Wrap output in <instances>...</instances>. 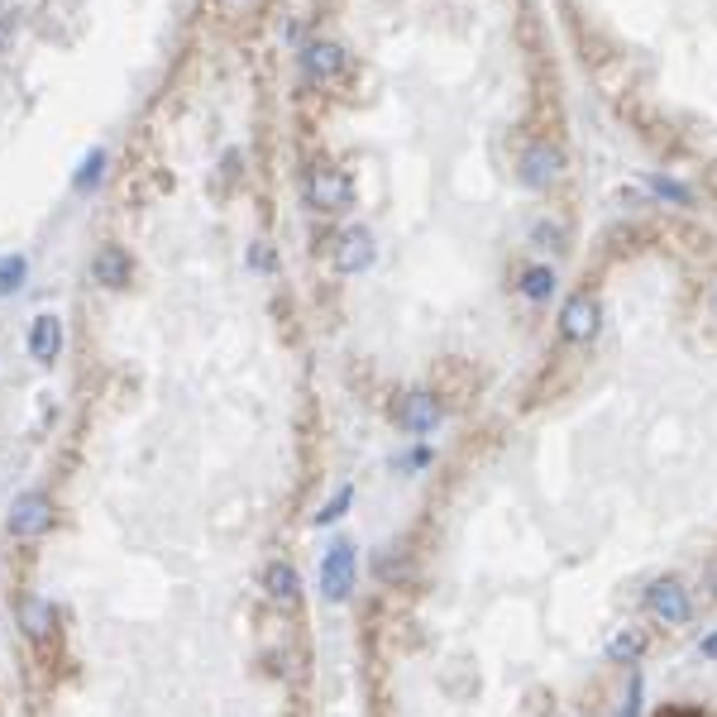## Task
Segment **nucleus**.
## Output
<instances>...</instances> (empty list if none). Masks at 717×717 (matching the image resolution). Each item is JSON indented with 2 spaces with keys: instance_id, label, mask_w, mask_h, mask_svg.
Listing matches in <instances>:
<instances>
[{
  "instance_id": "nucleus-1",
  "label": "nucleus",
  "mask_w": 717,
  "mask_h": 717,
  "mask_svg": "<svg viewBox=\"0 0 717 717\" xmlns=\"http://www.w3.org/2000/svg\"><path fill=\"white\" fill-rule=\"evenodd\" d=\"M354 201V182H349L335 163H311L306 168V206L321 216H340Z\"/></svg>"
},
{
  "instance_id": "nucleus-2",
  "label": "nucleus",
  "mask_w": 717,
  "mask_h": 717,
  "mask_svg": "<svg viewBox=\"0 0 717 717\" xmlns=\"http://www.w3.org/2000/svg\"><path fill=\"white\" fill-rule=\"evenodd\" d=\"M646 612H651L655 622H665V627H684L694 617V593H689L684 579L665 574V579H655L646 588Z\"/></svg>"
},
{
  "instance_id": "nucleus-3",
  "label": "nucleus",
  "mask_w": 717,
  "mask_h": 717,
  "mask_svg": "<svg viewBox=\"0 0 717 717\" xmlns=\"http://www.w3.org/2000/svg\"><path fill=\"white\" fill-rule=\"evenodd\" d=\"M349 588H354V545L335 541L321 560V593H326V603H345Z\"/></svg>"
},
{
  "instance_id": "nucleus-4",
  "label": "nucleus",
  "mask_w": 717,
  "mask_h": 717,
  "mask_svg": "<svg viewBox=\"0 0 717 717\" xmlns=\"http://www.w3.org/2000/svg\"><path fill=\"white\" fill-rule=\"evenodd\" d=\"M397 426L407 435H431L435 426H440V416H445V407H440V397L435 392H426V388H416V392H407L402 402H397Z\"/></svg>"
},
{
  "instance_id": "nucleus-5",
  "label": "nucleus",
  "mask_w": 717,
  "mask_h": 717,
  "mask_svg": "<svg viewBox=\"0 0 717 717\" xmlns=\"http://www.w3.org/2000/svg\"><path fill=\"white\" fill-rule=\"evenodd\" d=\"M48 526H53V502L44 493H20L15 507H10V536L20 541H39Z\"/></svg>"
},
{
  "instance_id": "nucleus-6",
  "label": "nucleus",
  "mask_w": 717,
  "mask_h": 717,
  "mask_svg": "<svg viewBox=\"0 0 717 717\" xmlns=\"http://www.w3.org/2000/svg\"><path fill=\"white\" fill-rule=\"evenodd\" d=\"M560 168H565V149L550 144V139H536V144L522 153V182L526 187H550V182L560 177Z\"/></svg>"
},
{
  "instance_id": "nucleus-7",
  "label": "nucleus",
  "mask_w": 717,
  "mask_h": 717,
  "mask_svg": "<svg viewBox=\"0 0 717 717\" xmlns=\"http://www.w3.org/2000/svg\"><path fill=\"white\" fill-rule=\"evenodd\" d=\"M598 297H588V292H579V297H569V306L560 311V335H565L569 345H584V340H593L598 335Z\"/></svg>"
},
{
  "instance_id": "nucleus-8",
  "label": "nucleus",
  "mask_w": 717,
  "mask_h": 717,
  "mask_svg": "<svg viewBox=\"0 0 717 717\" xmlns=\"http://www.w3.org/2000/svg\"><path fill=\"white\" fill-rule=\"evenodd\" d=\"M302 72L311 82H330V77H340L345 72V48L330 44V39H311L302 48Z\"/></svg>"
},
{
  "instance_id": "nucleus-9",
  "label": "nucleus",
  "mask_w": 717,
  "mask_h": 717,
  "mask_svg": "<svg viewBox=\"0 0 717 717\" xmlns=\"http://www.w3.org/2000/svg\"><path fill=\"white\" fill-rule=\"evenodd\" d=\"M130 273H134L130 249H120V244H101V249H96L91 278H96L101 287H130Z\"/></svg>"
},
{
  "instance_id": "nucleus-10",
  "label": "nucleus",
  "mask_w": 717,
  "mask_h": 717,
  "mask_svg": "<svg viewBox=\"0 0 717 717\" xmlns=\"http://www.w3.org/2000/svg\"><path fill=\"white\" fill-rule=\"evenodd\" d=\"M373 254H378V249H373V235L359 230V225L335 239V268H340V273H364L373 263Z\"/></svg>"
},
{
  "instance_id": "nucleus-11",
  "label": "nucleus",
  "mask_w": 717,
  "mask_h": 717,
  "mask_svg": "<svg viewBox=\"0 0 717 717\" xmlns=\"http://www.w3.org/2000/svg\"><path fill=\"white\" fill-rule=\"evenodd\" d=\"M29 354H34L39 364H53V359L63 354V321H58L53 311H39V316L29 321Z\"/></svg>"
},
{
  "instance_id": "nucleus-12",
  "label": "nucleus",
  "mask_w": 717,
  "mask_h": 717,
  "mask_svg": "<svg viewBox=\"0 0 717 717\" xmlns=\"http://www.w3.org/2000/svg\"><path fill=\"white\" fill-rule=\"evenodd\" d=\"M646 651H651V631L636 627V622H627V627H617L608 636V660L612 665H636Z\"/></svg>"
},
{
  "instance_id": "nucleus-13",
  "label": "nucleus",
  "mask_w": 717,
  "mask_h": 717,
  "mask_svg": "<svg viewBox=\"0 0 717 717\" xmlns=\"http://www.w3.org/2000/svg\"><path fill=\"white\" fill-rule=\"evenodd\" d=\"M263 588H268V598L278 603V608H297V598H302V579H297V569L292 565H268V574H263Z\"/></svg>"
},
{
  "instance_id": "nucleus-14",
  "label": "nucleus",
  "mask_w": 717,
  "mask_h": 717,
  "mask_svg": "<svg viewBox=\"0 0 717 717\" xmlns=\"http://www.w3.org/2000/svg\"><path fill=\"white\" fill-rule=\"evenodd\" d=\"M522 297L526 302H550L555 297V268L550 263H531V268H522Z\"/></svg>"
},
{
  "instance_id": "nucleus-15",
  "label": "nucleus",
  "mask_w": 717,
  "mask_h": 717,
  "mask_svg": "<svg viewBox=\"0 0 717 717\" xmlns=\"http://www.w3.org/2000/svg\"><path fill=\"white\" fill-rule=\"evenodd\" d=\"M24 278H29V259L24 254H0V297L20 292Z\"/></svg>"
},
{
  "instance_id": "nucleus-16",
  "label": "nucleus",
  "mask_w": 717,
  "mask_h": 717,
  "mask_svg": "<svg viewBox=\"0 0 717 717\" xmlns=\"http://www.w3.org/2000/svg\"><path fill=\"white\" fill-rule=\"evenodd\" d=\"M407 574H412V560H407V550L388 545V550L378 555V579H383V584H402Z\"/></svg>"
},
{
  "instance_id": "nucleus-17",
  "label": "nucleus",
  "mask_w": 717,
  "mask_h": 717,
  "mask_svg": "<svg viewBox=\"0 0 717 717\" xmlns=\"http://www.w3.org/2000/svg\"><path fill=\"white\" fill-rule=\"evenodd\" d=\"M101 168H106V149H91L87 158H82V168H77V177H72V187H77V192H87V187H96V182H101Z\"/></svg>"
},
{
  "instance_id": "nucleus-18",
  "label": "nucleus",
  "mask_w": 717,
  "mask_h": 717,
  "mask_svg": "<svg viewBox=\"0 0 717 717\" xmlns=\"http://www.w3.org/2000/svg\"><path fill=\"white\" fill-rule=\"evenodd\" d=\"M24 627H29V636H34V641H44L48 627H53V608H48V603H39V598H34V603H24Z\"/></svg>"
},
{
  "instance_id": "nucleus-19",
  "label": "nucleus",
  "mask_w": 717,
  "mask_h": 717,
  "mask_svg": "<svg viewBox=\"0 0 717 717\" xmlns=\"http://www.w3.org/2000/svg\"><path fill=\"white\" fill-rule=\"evenodd\" d=\"M349 498H354V488H340V493H335V498H330L326 507L316 512V526H330V522H340V517H345V507H349Z\"/></svg>"
},
{
  "instance_id": "nucleus-20",
  "label": "nucleus",
  "mask_w": 717,
  "mask_h": 717,
  "mask_svg": "<svg viewBox=\"0 0 717 717\" xmlns=\"http://www.w3.org/2000/svg\"><path fill=\"white\" fill-rule=\"evenodd\" d=\"M10 39H15V10H5V5H0V48L10 44Z\"/></svg>"
},
{
  "instance_id": "nucleus-21",
  "label": "nucleus",
  "mask_w": 717,
  "mask_h": 717,
  "mask_svg": "<svg viewBox=\"0 0 717 717\" xmlns=\"http://www.w3.org/2000/svg\"><path fill=\"white\" fill-rule=\"evenodd\" d=\"M254 268H273V254H268L263 244H259V249H254Z\"/></svg>"
},
{
  "instance_id": "nucleus-22",
  "label": "nucleus",
  "mask_w": 717,
  "mask_h": 717,
  "mask_svg": "<svg viewBox=\"0 0 717 717\" xmlns=\"http://www.w3.org/2000/svg\"><path fill=\"white\" fill-rule=\"evenodd\" d=\"M703 655H717V636H708V641H703Z\"/></svg>"
}]
</instances>
